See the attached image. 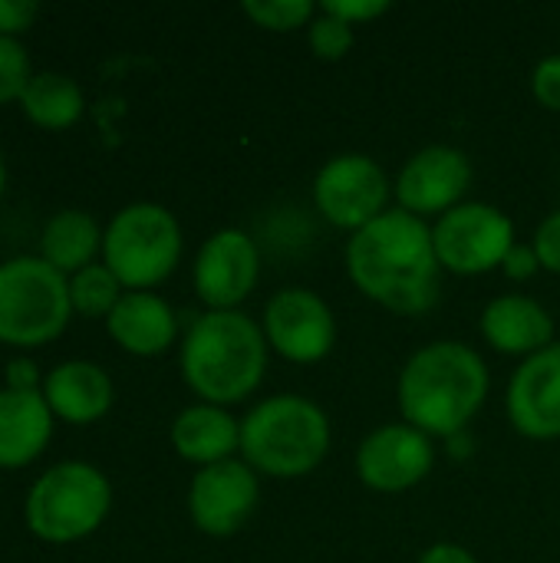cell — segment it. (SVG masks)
<instances>
[{
    "label": "cell",
    "mask_w": 560,
    "mask_h": 563,
    "mask_svg": "<svg viewBox=\"0 0 560 563\" xmlns=\"http://www.w3.org/2000/svg\"><path fill=\"white\" fill-rule=\"evenodd\" d=\"M244 13L264 30L287 33L297 26H310L317 7L310 0H244Z\"/></svg>",
    "instance_id": "24"
},
{
    "label": "cell",
    "mask_w": 560,
    "mask_h": 563,
    "mask_svg": "<svg viewBox=\"0 0 560 563\" xmlns=\"http://www.w3.org/2000/svg\"><path fill=\"white\" fill-rule=\"evenodd\" d=\"M320 10L353 26V23L383 16L389 10V3L386 0H327V3H320Z\"/></svg>",
    "instance_id": "28"
},
{
    "label": "cell",
    "mask_w": 560,
    "mask_h": 563,
    "mask_svg": "<svg viewBox=\"0 0 560 563\" xmlns=\"http://www.w3.org/2000/svg\"><path fill=\"white\" fill-rule=\"evenodd\" d=\"M488 396L485 360L455 340H439L413 353L399 373V412L406 426L452 439L469 429Z\"/></svg>",
    "instance_id": "2"
},
{
    "label": "cell",
    "mask_w": 560,
    "mask_h": 563,
    "mask_svg": "<svg viewBox=\"0 0 560 563\" xmlns=\"http://www.w3.org/2000/svg\"><path fill=\"white\" fill-rule=\"evenodd\" d=\"M307 40L317 59H340L353 46V26L320 10L307 26Z\"/></svg>",
    "instance_id": "25"
},
{
    "label": "cell",
    "mask_w": 560,
    "mask_h": 563,
    "mask_svg": "<svg viewBox=\"0 0 560 563\" xmlns=\"http://www.w3.org/2000/svg\"><path fill=\"white\" fill-rule=\"evenodd\" d=\"M482 333L498 353L508 356H535L554 346L551 313L538 300L521 294L495 297L482 313Z\"/></svg>",
    "instance_id": "16"
},
{
    "label": "cell",
    "mask_w": 560,
    "mask_h": 563,
    "mask_svg": "<svg viewBox=\"0 0 560 563\" xmlns=\"http://www.w3.org/2000/svg\"><path fill=\"white\" fill-rule=\"evenodd\" d=\"M102 257L122 287H155L182 257V228L168 208L135 201L109 221L102 234Z\"/></svg>",
    "instance_id": "7"
},
{
    "label": "cell",
    "mask_w": 560,
    "mask_h": 563,
    "mask_svg": "<svg viewBox=\"0 0 560 563\" xmlns=\"http://www.w3.org/2000/svg\"><path fill=\"white\" fill-rule=\"evenodd\" d=\"M106 323H109V336L122 350H129L135 356H158V353H165L175 343V333H178L175 310L162 297H155L149 290L122 294V300L106 317Z\"/></svg>",
    "instance_id": "17"
},
{
    "label": "cell",
    "mask_w": 560,
    "mask_h": 563,
    "mask_svg": "<svg viewBox=\"0 0 560 563\" xmlns=\"http://www.w3.org/2000/svg\"><path fill=\"white\" fill-rule=\"evenodd\" d=\"M43 399L53 409V416H59L73 426H86L109 412L112 379L96 363L69 360L43 379Z\"/></svg>",
    "instance_id": "19"
},
{
    "label": "cell",
    "mask_w": 560,
    "mask_h": 563,
    "mask_svg": "<svg viewBox=\"0 0 560 563\" xmlns=\"http://www.w3.org/2000/svg\"><path fill=\"white\" fill-rule=\"evenodd\" d=\"M535 254H538V261H541L545 271L560 274V211L548 214L545 224L538 228V234H535Z\"/></svg>",
    "instance_id": "29"
},
{
    "label": "cell",
    "mask_w": 560,
    "mask_h": 563,
    "mask_svg": "<svg viewBox=\"0 0 560 563\" xmlns=\"http://www.w3.org/2000/svg\"><path fill=\"white\" fill-rule=\"evenodd\" d=\"M436 452L426 432L413 426H383L360 442L356 475L366 488L393 495L419 485L432 472Z\"/></svg>",
    "instance_id": "12"
},
{
    "label": "cell",
    "mask_w": 560,
    "mask_h": 563,
    "mask_svg": "<svg viewBox=\"0 0 560 563\" xmlns=\"http://www.w3.org/2000/svg\"><path fill=\"white\" fill-rule=\"evenodd\" d=\"M436 257L446 271L472 277L505 264L515 247V224L505 211L485 201H465L446 211L432 228Z\"/></svg>",
    "instance_id": "8"
},
{
    "label": "cell",
    "mask_w": 560,
    "mask_h": 563,
    "mask_svg": "<svg viewBox=\"0 0 560 563\" xmlns=\"http://www.w3.org/2000/svg\"><path fill=\"white\" fill-rule=\"evenodd\" d=\"M3 181H7V165H3V155H0V191H3Z\"/></svg>",
    "instance_id": "34"
},
{
    "label": "cell",
    "mask_w": 560,
    "mask_h": 563,
    "mask_svg": "<svg viewBox=\"0 0 560 563\" xmlns=\"http://www.w3.org/2000/svg\"><path fill=\"white\" fill-rule=\"evenodd\" d=\"M330 452V422L304 396L281 393L257 402L241 422L244 462L271 478L310 475Z\"/></svg>",
    "instance_id": "4"
},
{
    "label": "cell",
    "mask_w": 560,
    "mask_h": 563,
    "mask_svg": "<svg viewBox=\"0 0 560 563\" xmlns=\"http://www.w3.org/2000/svg\"><path fill=\"white\" fill-rule=\"evenodd\" d=\"M347 274L356 290L380 307L403 317L426 313L439 300L442 274L432 228L403 208L380 214L373 224L350 238Z\"/></svg>",
    "instance_id": "1"
},
{
    "label": "cell",
    "mask_w": 560,
    "mask_h": 563,
    "mask_svg": "<svg viewBox=\"0 0 560 563\" xmlns=\"http://www.w3.org/2000/svg\"><path fill=\"white\" fill-rule=\"evenodd\" d=\"M172 445L185 462L208 468L228 462L241 449V422L221 406L198 402L178 412L172 426Z\"/></svg>",
    "instance_id": "20"
},
{
    "label": "cell",
    "mask_w": 560,
    "mask_h": 563,
    "mask_svg": "<svg viewBox=\"0 0 560 563\" xmlns=\"http://www.w3.org/2000/svg\"><path fill=\"white\" fill-rule=\"evenodd\" d=\"M257 475L248 462H218L201 468L188 488V515L201 534L228 538L244 528L257 508Z\"/></svg>",
    "instance_id": "11"
},
{
    "label": "cell",
    "mask_w": 560,
    "mask_h": 563,
    "mask_svg": "<svg viewBox=\"0 0 560 563\" xmlns=\"http://www.w3.org/2000/svg\"><path fill=\"white\" fill-rule=\"evenodd\" d=\"M419 563H479L465 548H459V544H432Z\"/></svg>",
    "instance_id": "33"
},
{
    "label": "cell",
    "mask_w": 560,
    "mask_h": 563,
    "mask_svg": "<svg viewBox=\"0 0 560 563\" xmlns=\"http://www.w3.org/2000/svg\"><path fill=\"white\" fill-rule=\"evenodd\" d=\"M30 59L26 49L17 43V36L0 33V102L20 99L30 82Z\"/></svg>",
    "instance_id": "26"
},
{
    "label": "cell",
    "mask_w": 560,
    "mask_h": 563,
    "mask_svg": "<svg viewBox=\"0 0 560 563\" xmlns=\"http://www.w3.org/2000/svg\"><path fill=\"white\" fill-rule=\"evenodd\" d=\"M469 185H472V165L465 152L452 145H429L403 165L396 181V198L403 211L426 221L429 214L442 218L446 211L462 205Z\"/></svg>",
    "instance_id": "14"
},
{
    "label": "cell",
    "mask_w": 560,
    "mask_h": 563,
    "mask_svg": "<svg viewBox=\"0 0 560 563\" xmlns=\"http://www.w3.org/2000/svg\"><path fill=\"white\" fill-rule=\"evenodd\" d=\"M99 247H102V231L96 218L79 208L56 211L40 238V257L53 264L59 274H76L89 267Z\"/></svg>",
    "instance_id": "21"
},
{
    "label": "cell",
    "mask_w": 560,
    "mask_h": 563,
    "mask_svg": "<svg viewBox=\"0 0 560 563\" xmlns=\"http://www.w3.org/2000/svg\"><path fill=\"white\" fill-rule=\"evenodd\" d=\"M267 369V336L238 310L201 313L182 340V376L211 406L248 399Z\"/></svg>",
    "instance_id": "3"
},
{
    "label": "cell",
    "mask_w": 560,
    "mask_h": 563,
    "mask_svg": "<svg viewBox=\"0 0 560 563\" xmlns=\"http://www.w3.org/2000/svg\"><path fill=\"white\" fill-rule=\"evenodd\" d=\"M502 271H505V277H512V280H528V277H535V274L541 271V261H538L535 247H528V244H515V247L508 251V257H505Z\"/></svg>",
    "instance_id": "31"
},
{
    "label": "cell",
    "mask_w": 560,
    "mask_h": 563,
    "mask_svg": "<svg viewBox=\"0 0 560 563\" xmlns=\"http://www.w3.org/2000/svg\"><path fill=\"white\" fill-rule=\"evenodd\" d=\"M261 251L238 228L215 231L195 257V290L211 310H234L257 284Z\"/></svg>",
    "instance_id": "13"
},
{
    "label": "cell",
    "mask_w": 560,
    "mask_h": 563,
    "mask_svg": "<svg viewBox=\"0 0 560 563\" xmlns=\"http://www.w3.org/2000/svg\"><path fill=\"white\" fill-rule=\"evenodd\" d=\"M122 300V284L106 264H89L69 277V303L83 317H109Z\"/></svg>",
    "instance_id": "23"
},
{
    "label": "cell",
    "mask_w": 560,
    "mask_h": 563,
    "mask_svg": "<svg viewBox=\"0 0 560 563\" xmlns=\"http://www.w3.org/2000/svg\"><path fill=\"white\" fill-rule=\"evenodd\" d=\"M53 435V409L43 389H0V468L33 462Z\"/></svg>",
    "instance_id": "18"
},
{
    "label": "cell",
    "mask_w": 560,
    "mask_h": 563,
    "mask_svg": "<svg viewBox=\"0 0 560 563\" xmlns=\"http://www.w3.org/2000/svg\"><path fill=\"white\" fill-rule=\"evenodd\" d=\"M531 89H535V96H538V102H541L545 109L560 112V53L545 56V59L535 66Z\"/></svg>",
    "instance_id": "27"
},
{
    "label": "cell",
    "mask_w": 560,
    "mask_h": 563,
    "mask_svg": "<svg viewBox=\"0 0 560 563\" xmlns=\"http://www.w3.org/2000/svg\"><path fill=\"white\" fill-rule=\"evenodd\" d=\"M314 201L317 211L343 228V231H363L380 214H386L389 201V181L386 172L360 152H347L330 158L317 178H314Z\"/></svg>",
    "instance_id": "9"
},
{
    "label": "cell",
    "mask_w": 560,
    "mask_h": 563,
    "mask_svg": "<svg viewBox=\"0 0 560 563\" xmlns=\"http://www.w3.org/2000/svg\"><path fill=\"white\" fill-rule=\"evenodd\" d=\"M20 106L26 112L30 122L43 125V129H66L83 115V89L76 86V79H69L66 73H33Z\"/></svg>",
    "instance_id": "22"
},
{
    "label": "cell",
    "mask_w": 560,
    "mask_h": 563,
    "mask_svg": "<svg viewBox=\"0 0 560 563\" xmlns=\"http://www.w3.org/2000/svg\"><path fill=\"white\" fill-rule=\"evenodd\" d=\"M112 505V488L106 475L86 462L53 465L26 495V528L50 541L69 544L92 534Z\"/></svg>",
    "instance_id": "6"
},
{
    "label": "cell",
    "mask_w": 560,
    "mask_h": 563,
    "mask_svg": "<svg viewBox=\"0 0 560 563\" xmlns=\"http://www.w3.org/2000/svg\"><path fill=\"white\" fill-rule=\"evenodd\" d=\"M7 389H23V393H33L40 389V373L30 360H13L7 366Z\"/></svg>",
    "instance_id": "32"
},
{
    "label": "cell",
    "mask_w": 560,
    "mask_h": 563,
    "mask_svg": "<svg viewBox=\"0 0 560 563\" xmlns=\"http://www.w3.org/2000/svg\"><path fill=\"white\" fill-rule=\"evenodd\" d=\"M69 280L43 257L0 264V343L43 346L69 323Z\"/></svg>",
    "instance_id": "5"
},
{
    "label": "cell",
    "mask_w": 560,
    "mask_h": 563,
    "mask_svg": "<svg viewBox=\"0 0 560 563\" xmlns=\"http://www.w3.org/2000/svg\"><path fill=\"white\" fill-rule=\"evenodd\" d=\"M40 7L33 0H0V33L13 36L23 33L33 20H36Z\"/></svg>",
    "instance_id": "30"
},
{
    "label": "cell",
    "mask_w": 560,
    "mask_h": 563,
    "mask_svg": "<svg viewBox=\"0 0 560 563\" xmlns=\"http://www.w3.org/2000/svg\"><path fill=\"white\" fill-rule=\"evenodd\" d=\"M508 419L535 442L560 439V343L528 356L508 386Z\"/></svg>",
    "instance_id": "15"
},
{
    "label": "cell",
    "mask_w": 560,
    "mask_h": 563,
    "mask_svg": "<svg viewBox=\"0 0 560 563\" xmlns=\"http://www.w3.org/2000/svg\"><path fill=\"white\" fill-rule=\"evenodd\" d=\"M264 336L290 363H317L337 343L330 307L304 287L277 290L264 307Z\"/></svg>",
    "instance_id": "10"
}]
</instances>
